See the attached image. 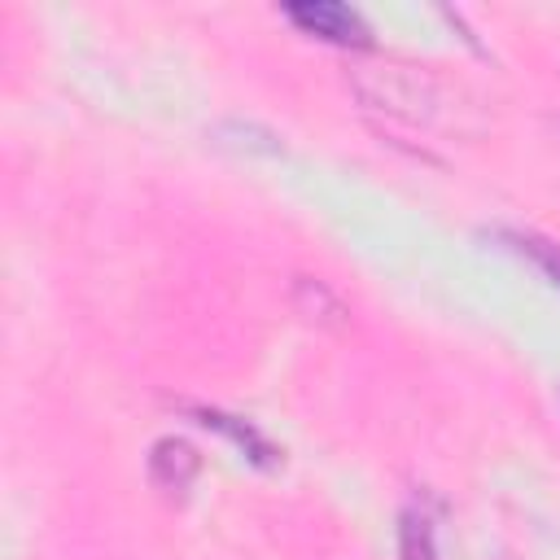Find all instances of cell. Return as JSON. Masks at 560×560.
<instances>
[{
  "mask_svg": "<svg viewBox=\"0 0 560 560\" xmlns=\"http://www.w3.org/2000/svg\"><path fill=\"white\" fill-rule=\"evenodd\" d=\"M284 18L302 35H315L324 44H341V48H368L372 44L368 22L354 9L332 4V0H298V4H284Z\"/></svg>",
  "mask_w": 560,
  "mask_h": 560,
  "instance_id": "1",
  "label": "cell"
},
{
  "mask_svg": "<svg viewBox=\"0 0 560 560\" xmlns=\"http://www.w3.org/2000/svg\"><path fill=\"white\" fill-rule=\"evenodd\" d=\"M197 464L201 459L184 438H162L149 451V477H153V486L162 494H184L192 486V477H197Z\"/></svg>",
  "mask_w": 560,
  "mask_h": 560,
  "instance_id": "2",
  "label": "cell"
},
{
  "mask_svg": "<svg viewBox=\"0 0 560 560\" xmlns=\"http://www.w3.org/2000/svg\"><path fill=\"white\" fill-rule=\"evenodd\" d=\"M398 556L402 560H438L433 547V521L424 508H407L398 521Z\"/></svg>",
  "mask_w": 560,
  "mask_h": 560,
  "instance_id": "3",
  "label": "cell"
},
{
  "mask_svg": "<svg viewBox=\"0 0 560 560\" xmlns=\"http://www.w3.org/2000/svg\"><path fill=\"white\" fill-rule=\"evenodd\" d=\"M197 416H201V424H206V429L228 433L241 451H254V459H258V464H271V446H267L249 424H232V416H223V411H197Z\"/></svg>",
  "mask_w": 560,
  "mask_h": 560,
  "instance_id": "4",
  "label": "cell"
},
{
  "mask_svg": "<svg viewBox=\"0 0 560 560\" xmlns=\"http://www.w3.org/2000/svg\"><path fill=\"white\" fill-rule=\"evenodd\" d=\"M516 245H521V249H525V254H529V258H534V262H538L556 284H560V249H551L547 241H534V236H521Z\"/></svg>",
  "mask_w": 560,
  "mask_h": 560,
  "instance_id": "5",
  "label": "cell"
}]
</instances>
